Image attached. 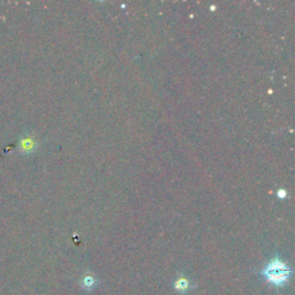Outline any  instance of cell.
Masks as SVG:
<instances>
[{
	"instance_id": "7a4b0ae2",
	"label": "cell",
	"mask_w": 295,
	"mask_h": 295,
	"mask_svg": "<svg viewBox=\"0 0 295 295\" xmlns=\"http://www.w3.org/2000/svg\"><path fill=\"white\" fill-rule=\"evenodd\" d=\"M277 197L278 199H286L287 197V192L285 191V189H279V191H277Z\"/></svg>"
},
{
	"instance_id": "3957f363",
	"label": "cell",
	"mask_w": 295,
	"mask_h": 295,
	"mask_svg": "<svg viewBox=\"0 0 295 295\" xmlns=\"http://www.w3.org/2000/svg\"><path fill=\"white\" fill-rule=\"evenodd\" d=\"M94 279H92L91 277H86L84 278V281H83V284H84V286H92L94 285Z\"/></svg>"
},
{
	"instance_id": "6da1fadb",
	"label": "cell",
	"mask_w": 295,
	"mask_h": 295,
	"mask_svg": "<svg viewBox=\"0 0 295 295\" xmlns=\"http://www.w3.org/2000/svg\"><path fill=\"white\" fill-rule=\"evenodd\" d=\"M262 273L264 274L269 282L276 286H281L288 280L290 270L284 262H281L278 257H274L272 261H270Z\"/></svg>"
}]
</instances>
